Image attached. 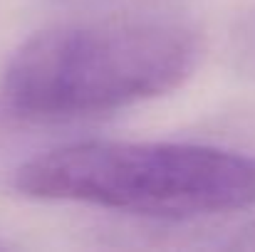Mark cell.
I'll return each instance as SVG.
<instances>
[{
    "mask_svg": "<svg viewBox=\"0 0 255 252\" xmlns=\"http://www.w3.org/2000/svg\"><path fill=\"white\" fill-rule=\"evenodd\" d=\"M198 65V40L166 20L70 22L30 37L10 57L0 91L25 119H72L169 94Z\"/></svg>",
    "mask_w": 255,
    "mask_h": 252,
    "instance_id": "obj_1",
    "label": "cell"
},
{
    "mask_svg": "<svg viewBox=\"0 0 255 252\" xmlns=\"http://www.w3.org/2000/svg\"><path fill=\"white\" fill-rule=\"evenodd\" d=\"M15 188L129 215L208 218L255 205V156L198 144L85 141L22 164Z\"/></svg>",
    "mask_w": 255,
    "mask_h": 252,
    "instance_id": "obj_2",
    "label": "cell"
},
{
    "mask_svg": "<svg viewBox=\"0 0 255 252\" xmlns=\"http://www.w3.org/2000/svg\"><path fill=\"white\" fill-rule=\"evenodd\" d=\"M2 248H5V243H2V240H0V250H2Z\"/></svg>",
    "mask_w": 255,
    "mask_h": 252,
    "instance_id": "obj_3",
    "label": "cell"
}]
</instances>
